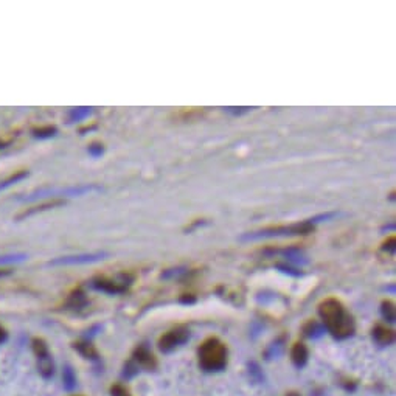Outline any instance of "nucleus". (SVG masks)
<instances>
[{"label":"nucleus","instance_id":"nucleus-1","mask_svg":"<svg viewBox=\"0 0 396 396\" xmlns=\"http://www.w3.org/2000/svg\"><path fill=\"white\" fill-rule=\"evenodd\" d=\"M319 314L325 328L336 339H346L354 334V320L337 298H326L319 305Z\"/></svg>","mask_w":396,"mask_h":396},{"label":"nucleus","instance_id":"nucleus-2","mask_svg":"<svg viewBox=\"0 0 396 396\" xmlns=\"http://www.w3.org/2000/svg\"><path fill=\"white\" fill-rule=\"evenodd\" d=\"M315 226H312L309 221H302L289 226H277V227H264L257 232L244 233L240 240L241 241H257V240H267V238H289V236H305L312 233Z\"/></svg>","mask_w":396,"mask_h":396},{"label":"nucleus","instance_id":"nucleus-3","mask_svg":"<svg viewBox=\"0 0 396 396\" xmlns=\"http://www.w3.org/2000/svg\"><path fill=\"white\" fill-rule=\"evenodd\" d=\"M199 363L207 371H219L227 365V346L218 337H209L199 348Z\"/></svg>","mask_w":396,"mask_h":396},{"label":"nucleus","instance_id":"nucleus-4","mask_svg":"<svg viewBox=\"0 0 396 396\" xmlns=\"http://www.w3.org/2000/svg\"><path fill=\"white\" fill-rule=\"evenodd\" d=\"M103 191V188L100 185L95 183H89V185H78V186H67V188H41L36 189L31 194L22 197L21 201L24 202H31L36 199H42V197H76V196H86V194H92V193H100Z\"/></svg>","mask_w":396,"mask_h":396},{"label":"nucleus","instance_id":"nucleus-5","mask_svg":"<svg viewBox=\"0 0 396 396\" xmlns=\"http://www.w3.org/2000/svg\"><path fill=\"white\" fill-rule=\"evenodd\" d=\"M134 281V275L129 274H120L115 278H109V277H98L92 281V286L97 291H103L107 294H121L126 292L128 288Z\"/></svg>","mask_w":396,"mask_h":396},{"label":"nucleus","instance_id":"nucleus-6","mask_svg":"<svg viewBox=\"0 0 396 396\" xmlns=\"http://www.w3.org/2000/svg\"><path fill=\"white\" fill-rule=\"evenodd\" d=\"M188 339H189V331L186 328L183 326L172 328L158 339V350L163 353H171L172 350H176L177 346L183 345Z\"/></svg>","mask_w":396,"mask_h":396},{"label":"nucleus","instance_id":"nucleus-7","mask_svg":"<svg viewBox=\"0 0 396 396\" xmlns=\"http://www.w3.org/2000/svg\"><path fill=\"white\" fill-rule=\"evenodd\" d=\"M110 255L109 252H90V253H78V255H67V257H59L52 260L49 264L50 266H75V264H90L103 261Z\"/></svg>","mask_w":396,"mask_h":396},{"label":"nucleus","instance_id":"nucleus-8","mask_svg":"<svg viewBox=\"0 0 396 396\" xmlns=\"http://www.w3.org/2000/svg\"><path fill=\"white\" fill-rule=\"evenodd\" d=\"M264 255H269V257H275V255H280L283 257L286 261H289L291 264H308V257L306 253L303 252V249H300L297 246H289V247H280V249H274V247H269L266 249Z\"/></svg>","mask_w":396,"mask_h":396},{"label":"nucleus","instance_id":"nucleus-9","mask_svg":"<svg viewBox=\"0 0 396 396\" xmlns=\"http://www.w3.org/2000/svg\"><path fill=\"white\" fill-rule=\"evenodd\" d=\"M134 360H137L138 365L145 367L148 370H152L157 365L155 357L152 356V353L148 350L145 345H140V346L135 348V351H134Z\"/></svg>","mask_w":396,"mask_h":396},{"label":"nucleus","instance_id":"nucleus-10","mask_svg":"<svg viewBox=\"0 0 396 396\" xmlns=\"http://www.w3.org/2000/svg\"><path fill=\"white\" fill-rule=\"evenodd\" d=\"M291 359L294 362V365L297 368H302L306 365L308 362V348L305 343L302 342H297L294 346H292V351H291Z\"/></svg>","mask_w":396,"mask_h":396},{"label":"nucleus","instance_id":"nucleus-11","mask_svg":"<svg viewBox=\"0 0 396 396\" xmlns=\"http://www.w3.org/2000/svg\"><path fill=\"white\" fill-rule=\"evenodd\" d=\"M373 339L381 345H390L394 340V332L384 325H376L373 328Z\"/></svg>","mask_w":396,"mask_h":396},{"label":"nucleus","instance_id":"nucleus-12","mask_svg":"<svg viewBox=\"0 0 396 396\" xmlns=\"http://www.w3.org/2000/svg\"><path fill=\"white\" fill-rule=\"evenodd\" d=\"M64 204V201H61V199H53L50 202H45L42 205H38V207H33V209H30V210H25L22 215H19V219L22 218H27V216H31V215H35L38 212H45V210H49V209H53V207H59V205Z\"/></svg>","mask_w":396,"mask_h":396},{"label":"nucleus","instance_id":"nucleus-13","mask_svg":"<svg viewBox=\"0 0 396 396\" xmlns=\"http://www.w3.org/2000/svg\"><path fill=\"white\" fill-rule=\"evenodd\" d=\"M303 332L305 336L308 337H320L323 332H325V328L315 320H309L305 326H303Z\"/></svg>","mask_w":396,"mask_h":396},{"label":"nucleus","instance_id":"nucleus-14","mask_svg":"<svg viewBox=\"0 0 396 396\" xmlns=\"http://www.w3.org/2000/svg\"><path fill=\"white\" fill-rule=\"evenodd\" d=\"M33 350H35L38 359H41L42 362H47V363H49V357H50V354H49V348H47V345H45V342H44L42 339H35V340H33Z\"/></svg>","mask_w":396,"mask_h":396},{"label":"nucleus","instance_id":"nucleus-15","mask_svg":"<svg viewBox=\"0 0 396 396\" xmlns=\"http://www.w3.org/2000/svg\"><path fill=\"white\" fill-rule=\"evenodd\" d=\"M27 176H28V172H27V171H19V172H14L13 176H10V177H7L5 180L0 182V191H4V189H7V188L13 186L14 183L21 182V180H22V179H25Z\"/></svg>","mask_w":396,"mask_h":396},{"label":"nucleus","instance_id":"nucleus-16","mask_svg":"<svg viewBox=\"0 0 396 396\" xmlns=\"http://www.w3.org/2000/svg\"><path fill=\"white\" fill-rule=\"evenodd\" d=\"M90 114H92V107H75L70 110L69 120H70V123L72 121H81V120L87 118Z\"/></svg>","mask_w":396,"mask_h":396},{"label":"nucleus","instance_id":"nucleus-17","mask_svg":"<svg viewBox=\"0 0 396 396\" xmlns=\"http://www.w3.org/2000/svg\"><path fill=\"white\" fill-rule=\"evenodd\" d=\"M381 314H382L385 322L393 323L394 322V305H393V302H390V300H384L382 305H381Z\"/></svg>","mask_w":396,"mask_h":396},{"label":"nucleus","instance_id":"nucleus-18","mask_svg":"<svg viewBox=\"0 0 396 396\" xmlns=\"http://www.w3.org/2000/svg\"><path fill=\"white\" fill-rule=\"evenodd\" d=\"M75 348L76 350L81 353L84 357H87V359H95L98 356V353H97V350H95V348L90 345V343H75Z\"/></svg>","mask_w":396,"mask_h":396},{"label":"nucleus","instance_id":"nucleus-19","mask_svg":"<svg viewBox=\"0 0 396 396\" xmlns=\"http://www.w3.org/2000/svg\"><path fill=\"white\" fill-rule=\"evenodd\" d=\"M28 257L25 253H10V255L0 257V264H14V263H22Z\"/></svg>","mask_w":396,"mask_h":396},{"label":"nucleus","instance_id":"nucleus-20","mask_svg":"<svg viewBox=\"0 0 396 396\" xmlns=\"http://www.w3.org/2000/svg\"><path fill=\"white\" fill-rule=\"evenodd\" d=\"M275 267L278 269V271H281L283 274H288V275H291V277H302V275H303V272H302V271H298V269L294 267V266H288V264L278 263V264H275Z\"/></svg>","mask_w":396,"mask_h":396},{"label":"nucleus","instance_id":"nucleus-21","mask_svg":"<svg viewBox=\"0 0 396 396\" xmlns=\"http://www.w3.org/2000/svg\"><path fill=\"white\" fill-rule=\"evenodd\" d=\"M336 216H339L337 212H326V213L317 215V216H314V218H311L308 221H309L312 226H315V224H319V223H323V221H331L332 218H336Z\"/></svg>","mask_w":396,"mask_h":396},{"label":"nucleus","instance_id":"nucleus-22","mask_svg":"<svg viewBox=\"0 0 396 396\" xmlns=\"http://www.w3.org/2000/svg\"><path fill=\"white\" fill-rule=\"evenodd\" d=\"M58 132V129L55 126H47V128H41V129H36L35 131V135L39 137V138H52L55 137Z\"/></svg>","mask_w":396,"mask_h":396},{"label":"nucleus","instance_id":"nucleus-23","mask_svg":"<svg viewBox=\"0 0 396 396\" xmlns=\"http://www.w3.org/2000/svg\"><path fill=\"white\" fill-rule=\"evenodd\" d=\"M381 250H382V252H387V253H394V250H396V238H394L393 235L388 236L387 240L382 243Z\"/></svg>","mask_w":396,"mask_h":396},{"label":"nucleus","instance_id":"nucleus-24","mask_svg":"<svg viewBox=\"0 0 396 396\" xmlns=\"http://www.w3.org/2000/svg\"><path fill=\"white\" fill-rule=\"evenodd\" d=\"M87 151L92 157H101L104 154V146L101 143H92Z\"/></svg>","mask_w":396,"mask_h":396},{"label":"nucleus","instance_id":"nucleus-25","mask_svg":"<svg viewBox=\"0 0 396 396\" xmlns=\"http://www.w3.org/2000/svg\"><path fill=\"white\" fill-rule=\"evenodd\" d=\"M110 393H112V396H131L129 390L126 387H123V385H120V384H117V385H114L112 388H110Z\"/></svg>","mask_w":396,"mask_h":396},{"label":"nucleus","instance_id":"nucleus-26","mask_svg":"<svg viewBox=\"0 0 396 396\" xmlns=\"http://www.w3.org/2000/svg\"><path fill=\"white\" fill-rule=\"evenodd\" d=\"M226 110L233 115H241V114H246L249 110H252V107H226Z\"/></svg>","mask_w":396,"mask_h":396},{"label":"nucleus","instance_id":"nucleus-27","mask_svg":"<svg viewBox=\"0 0 396 396\" xmlns=\"http://www.w3.org/2000/svg\"><path fill=\"white\" fill-rule=\"evenodd\" d=\"M5 340H7V331L2 326H0V343L5 342Z\"/></svg>","mask_w":396,"mask_h":396},{"label":"nucleus","instance_id":"nucleus-28","mask_svg":"<svg viewBox=\"0 0 396 396\" xmlns=\"http://www.w3.org/2000/svg\"><path fill=\"white\" fill-rule=\"evenodd\" d=\"M180 302L182 303H194V297H182Z\"/></svg>","mask_w":396,"mask_h":396},{"label":"nucleus","instance_id":"nucleus-29","mask_svg":"<svg viewBox=\"0 0 396 396\" xmlns=\"http://www.w3.org/2000/svg\"><path fill=\"white\" fill-rule=\"evenodd\" d=\"M288 396H297L295 393H291V394H288Z\"/></svg>","mask_w":396,"mask_h":396}]
</instances>
